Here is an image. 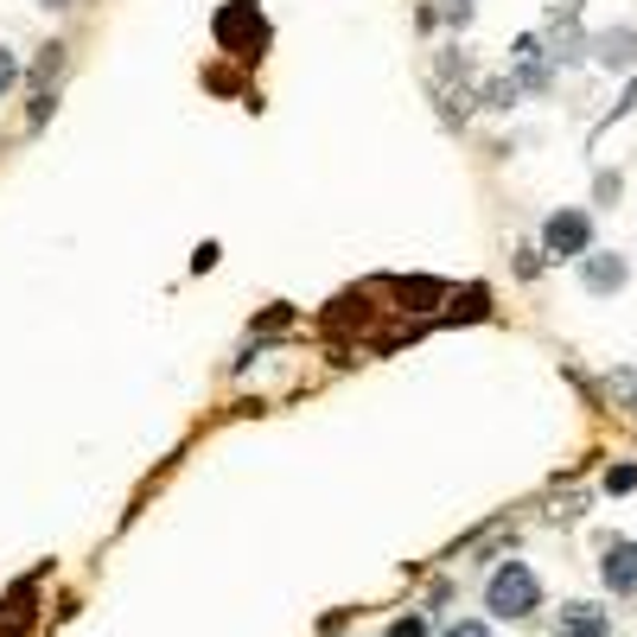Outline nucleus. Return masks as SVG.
Returning a JSON list of instances; mask_svg holds the SVG:
<instances>
[{"mask_svg":"<svg viewBox=\"0 0 637 637\" xmlns=\"http://www.w3.org/2000/svg\"><path fill=\"white\" fill-rule=\"evenodd\" d=\"M542 606V581L530 561H497V574L484 581V612L491 618H530Z\"/></svg>","mask_w":637,"mask_h":637,"instance_id":"nucleus-1","label":"nucleus"},{"mask_svg":"<svg viewBox=\"0 0 637 637\" xmlns=\"http://www.w3.org/2000/svg\"><path fill=\"white\" fill-rule=\"evenodd\" d=\"M542 249L555 255V261H574V255H593V217L586 210H555L548 224H542Z\"/></svg>","mask_w":637,"mask_h":637,"instance_id":"nucleus-2","label":"nucleus"},{"mask_svg":"<svg viewBox=\"0 0 637 637\" xmlns=\"http://www.w3.org/2000/svg\"><path fill=\"white\" fill-rule=\"evenodd\" d=\"M599 581H606V593H618V599H637V542H606Z\"/></svg>","mask_w":637,"mask_h":637,"instance_id":"nucleus-3","label":"nucleus"},{"mask_svg":"<svg viewBox=\"0 0 637 637\" xmlns=\"http://www.w3.org/2000/svg\"><path fill=\"white\" fill-rule=\"evenodd\" d=\"M593 58H599L606 71H631L637 64V25H612V32H599V39H593Z\"/></svg>","mask_w":637,"mask_h":637,"instance_id":"nucleus-4","label":"nucleus"},{"mask_svg":"<svg viewBox=\"0 0 637 637\" xmlns=\"http://www.w3.org/2000/svg\"><path fill=\"white\" fill-rule=\"evenodd\" d=\"M555 631H561V637H612V618H606L599 606H586V599H574V606H561Z\"/></svg>","mask_w":637,"mask_h":637,"instance_id":"nucleus-5","label":"nucleus"},{"mask_svg":"<svg viewBox=\"0 0 637 637\" xmlns=\"http://www.w3.org/2000/svg\"><path fill=\"white\" fill-rule=\"evenodd\" d=\"M581 275H586L593 294H618L631 268H625V255H581Z\"/></svg>","mask_w":637,"mask_h":637,"instance_id":"nucleus-6","label":"nucleus"},{"mask_svg":"<svg viewBox=\"0 0 637 637\" xmlns=\"http://www.w3.org/2000/svg\"><path fill=\"white\" fill-rule=\"evenodd\" d=\"M64 71V45H45V58H39V64H32V90H39V96H51V76Z\"/></svg>","mask_w":637,"mask_h":637,"instance_id":"nucleus-7","label":"nucleus"},{"mask_svg":"<svg viewBox=\"0 0 637 637\" xmlns=\"http://www.w3.org/2000/svg\"><path fill=\"white\" fill-rule=\"evenodd\" d=\"M516 96H523V90H516V76H497V83H484V109H510Z\"/></svg>","mask_w":637,"mask_h":637,"instance_id":"nucleus-8","label":"nucleus"},{"mask_svg":"<svg viewBox=\"0 0 637 637\" xmlns=\"http://www.w3.org/2000/svg\"><path fill=\"white\" fill-rule=\"evenodd\" d=\"M389 637H433V631H428V618H421V612H408V618L389 625Z\"/></svg>","mask_w":637,"mask_h":637,"instance_id":"nucleus-9","label":"nucleus"},{"mask_svg":"<svg viewBox=\"0 0 637 637\" xmlns=\"http://www.w3.org/2000/svg\"><path fill=\"white\" fill-rule=\"evenodd\" d=\"M13 83H20V58H13V51L0 45V96H7Z\"/></svg>","mask_w":637,"mask_h":637,"instance_id":"nucleus-10","label":"nucleus"},{"mask_svg":"<svg viewBox=\"0 0 637 637\" xmlns=\"http://www.w3.org/2000/svg\"><path fill=\"white\" fill-rule=\"evenodd\" d=\"M440 637H491V625H484V618H459V625H446Z\"/></svg>","mask_w":637,"mask_h":637,"instance_id":"nucleus-11","label":"nucleus"},{"mask_svg":"<svg viewBox=\"0 0 637 637\" xmlns=\"http://www.w3.org/2000/svg\"><path fill=\"white\" fill-rule=\"evenodd\" d=\"M637 484V465H612L606 472V491H631Z\"/></svg>","mask_w":637,"mask_h":637,"instance_id":"nucleus-12","label":"nucleus"},{"mask_svg":"<svg viewBox=\"0 0 637 637\" xmlns=\"http://www.w3.org/2000/svg\"><path fill=\"white\" fill-rule=\"evenodd\" d=\"M446 20L465 25V20H472V0H446Z\"/></svg>","mask_w":637,"mask_h":637,"instance_id":"nucleus-13","label":"nucleus"},{"mask_svg":"<svg viewBox=\"0 0 637 637\" xmlns=\"http://www.w3.org/2000/svg\"><path fill=\"white\" fill-rule=\"evenodd\" d=\"M45 7H71V0H45Z\"/></svg>","mask_w":637,"mask_h":637,"instance_id":"nucleus-14","label":"nucleus"}]
</instances>
